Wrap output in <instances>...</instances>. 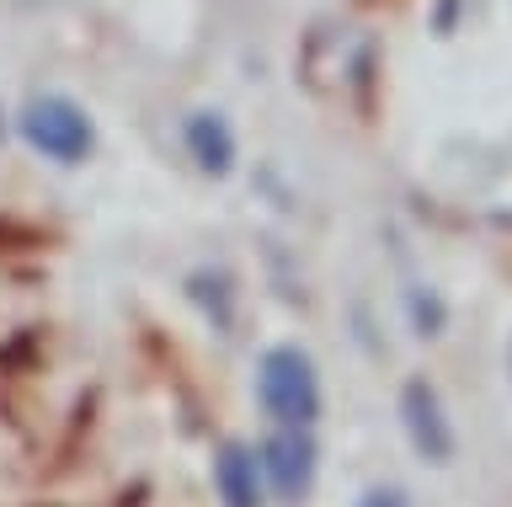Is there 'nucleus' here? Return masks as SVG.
Listing matches in <instances>:
<instances>
[{"label": "nucleus", "instance_id": "obj_1", "mask_svg": "<svg viewBox=\"0 0 512 507\" xmlns=\"http://www.w3.org/2000/svg\"><path fill=\"white\" fill-rule=\"evenodd\" d=\"M256 395L278 427H310L320 417V379L304 347H267L256 363Z\"/></svg>", "mask_w": 512, "mask_h": 507}, {"label": "nucleus", "instance_id": "obj_2", "mask_svg": "<svg viewBox=\"0 0 512 507\" xmlns=\"http://www.w3.org/2000/svg\"><path fill=\"white\" fill-rule=\"evenodd\" d=\"M22 139L32 150H43L48 161H86L91 155V118L80 113L75 102H64V97H32L22 107Z\"/></svg>", "mask_w": 512, "mask_h": 507}, {"label": "nucleus", "instance_id": "obj_3", "mask_svg": "<svg viewBox=\"0 0 512 507\" xmlns=\"http://www.w3.org/2000/svg\"><path fill=\"white\" fill-rule=\"evenodd\" d=\"M256 465H262V475L272 481V491H278L283 502H299L304 491H310V481H315V438H310V427H278V433L256 449Z\"/></svg>", "mask_w": 512, "mask_h": 507}, {"label": "nucleus", "instance_id": "obj_4", "mask_svg": "<svg viewBox=\"0 0 512 507\" xmlns=\"http://www.w3.org/2000/svg\"><path fill=\"white\" fill-rule=\"evenodd\" d=\"M400 422H406V438L422 459H432V465L454 459V427H448L443 401L427 379H406V390H400Z\"/></svg>", "mask_w": 512, "mask_h": 507}, {"label": "nucleus", "instance_id": "obj_5", "mask_svg": "<svg viewBox=\"0 0 512 507\" xmlns=\"http://www.w3.org/2000/svg\"><path fill=\"white\" fill-rule=\"evenodd\" d=\"M214 486L224 507H262V465L246 443H224L214 459Z\"/></svg>", "mask_w": 512, "mask_h": 507}, {"label": "nucleus", "instance_id": "obj_6", "mask_svg": "<svg viewBox=\"0 0 512 507\" xmlns=\"http://www.w3.org/2000/svg\"><path fill=\"white\" fill-rule=\"evenodd\" d=\"M187 150H192V161H198L208 177H224V171L235 166V134H230V123H224L219 113H192L187 118Z\"/></svg>", "mask_w": 512, "mask_h": 507}, {"label": "nucleus", "instance_id": "obj_7", "mask_svg": "<svg viewBox=\"0 0 512 507\" xmlns=\"http://www.w3.org/2000/svg\"><path fill=\"white\" fill-rule=\"evenodd\" d=\"M358 507H411V502H406V491H400V486H374V491H363Z\"/></svg>", "mask_w": 512, "mask_h": 507}]
</instances>
